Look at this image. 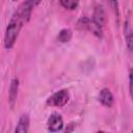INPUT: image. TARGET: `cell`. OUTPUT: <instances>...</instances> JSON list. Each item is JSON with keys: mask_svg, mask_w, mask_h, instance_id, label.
<instances>
[{"mask_svg": "<svg viewBox=\"0 0 133 133\" xmlns=\"http://www.w3.org/2000/svg\"><path fill=\"white\" fill-rule=\"evenodd\" d=\"M32 11L33 7L25 1H23L14 11L12 16L10 17L7 23L3 38V45L6 50H10L14 48L22 28L30 20Z\"/></svg>", "mask_w": 133, "mask_h": 133, "instance_id": "cell-1", "label": "cell"}, {"mask_svg": "<svg viewBox=\"0 0 133 133\" xmlns=\"http://www.w3.org/2000/svg\"><path fill=\"white\" fill-rule=\"evenodd\" d=\"M77 28L81 29V30H86L91 32L95 36H97L98 38H102L104 35V31L103 28L100 27L99 25H97L90 18L88 17H81L78 21H77Z\"/></svg>", "mask_w": 133, "mask_h": 133, "instance_id": "cell-2", "label": "cell"}, {"mask_svg": "<svg viewBox=\"0 0 133 133\" xmlns=\"http://www.w3.org/2000/svg\"><path fill=\"white\" fill-rule=\"evenodd\" d=\"M70 100V94L68 89H59L57 91H55L54 94H52L46 101L47 105L51 106V107H57V108H62L63 106H65L69 103Z\"/></svg>", "mask_w": 133, "mask_h": 133, "instance_id": "cell-3", "label": "cell"}, {"mask_svg": "<svg viewBox=\"0 0 133 133\" xmlns=\"http://www.w3.org/2000/svg\"><path fill=\"white\" fill-rule=\"evenodd\" d=\"M63 118L60 113L53 112L47 119V128L50 132H58L63 129Z\"/></svg>", "mask_w": 133, "mask_h": 133, "instance_id": "cell-4", "label": "cell"}, {"mask_svg": "<svg viewBox=\"0 0 133 133\" xmlns=\"http://www.w3.org/2000/svg\"><path fill=\"white\" fill-rule=\"evenodd\" d=\"M19 88H20V80H19V78L15 77L11 79L10 84H9V88H8V105L11 109H14V107L17 103V99H18V95H19Z\"/></svg>", "mask_w": 133, "mask_h": 133, "instance_id": "cell-5", "label": "cell"}, {"mask_svg": "<svg viewBox=\"0 0 133 133\" xmlns=\"http://www.w3.org/2000/svg\"><path fill=\"white\" fill-rule=\"evenodd\" d=\"M98 101L105 107H112L113 106V103H114V98H113V95L111 92V90L107 87H104L102 88L100 91H99V95H98Z\"/></svg>", "mask_w": 133, "mask_h": 133, "instance_id": "cell-6", "label": "cell"}, {"mask_svg": "<svg viewBox=\"0 0 133 133\" xmlns=\"http://www.w3.org/2000/svg\"><path fill=\"white\" fill-rule=\"evenodd\" d=\"M91 20L97 24L99 25L100 27H104L105 23H106V20H107V17H106V12H105V9L103 7V5H96L95 6V9H94V12H92V16H91Z\"/></svg>", "mask_w": 133, "mask_h": 133, "instance_id": "cell-7", "label": "cell"}, {"mask_svg": "<svg viewBox=\"0 0 133 133\" xmlns=\"http://www.w3.org/2000/svg\"><path fill=\"white\" fill-rule=\"evenodd\" d=\"M30 127V117L28 113H23L17 123L15 132L16 133H27Z\"/></svg>", "mask_w": 133, "mask_h": 133, "instance_id": "cell-8", "label": "cell"}, {"mask_svg": "<svg viewBox=\"0 0 133 133\" xmlns=\"http://www.w3.org/2000/svg\"><path fill=\"white\" fill-rule=\"evenodd\" d=\"M132 26L129 20H126L124 23V36H125V42L126 46L129 50V52H132L133 49V37H132Z\"/></svg>", "mask_w": 133, "mask_h": 133, "instance_id": "cell-9", "label": "cell"}, {"mask_svg": "<svg viewBox=\"0 0 133 133\" xmlns=\"http://www.w3.org/2000/svg\"><path fill=\"white\" fill-rule=\"evenodd\" d=\"M73 31L70 28H63L61 29L57 34V41L61 44H66L72 39Z\"/></svg>", "mask_w": 133, "mask_h": 133, "instance_id": "cell-10", "label": "cell"}, {"mask_svg": "<svg viewBox=\"0 0 133 133\" xmlns=\"http://www.w3.org/2000/svg\"><path fill=\"white\" fill-rule=\"evenodd\" d=\"M80 0H59L61 7L66 10H75L79 5Z\"/></svg>", "mask_w": 133, "mask_h": 133, "instance_id": "cell-11", "label": "cell"}, {"mask_svg": "<svg viewBox=\"0 0 133 133\" xmlns=\"http://www.w3.org/2000/svg\"><path fill=\"white\" fill-rule=\"evenodd\" d=\"M132 77H133V74H132V70L130 69L129 70V74H128V84H129V95H130V97L132 98V84H133V82H132Z\"/></svg>", "mask_w": 133, "mask_h": 133, "instance_id": "cell-12", "label": "cell"}, {"mask_svg": "<svg viewBox=\"0 0 133 133\" xmlns=\"http://www.w3.org/2000/svg\"><path fill=\"white\" fill-rule=\"evenodd\" d=\"M106 1H108L109 4L112 6V8H113L116 12H118V4H117V0H106Z\"/></svg>", "mask_w": 133, "mask_h": 133, "instance_id": "cell-13", "label": "cell"}, {"mask_svg": "<svg viewBox=\"0 0 133 133\" xmlns=\"http://www.w3.org/2000/svg\"><path fill=\"white\" fill-rule=\"evenodd\" d=\"M26 3H28L29 5H31L33 8L36 6V5H38L41 2H42V0H24Z\"/></svg>", "mask_w": 133, "mask_h": 133, "instance_id": "cell-14", "label": "cell"}, {"mask_svg": "<svg viewBox=\"0 0 133 133\" xmlns=\"http://www.w3.org/2000/svg\"><path fill=\"white\" fill-rule=\"evenodd\" d=\"M75 125H76L75 123H70V124L68 125L70 128H65L64 131H65V132H72V131H74V130H75V127H76Z\"/></svg>", "mask_w": 133, "mask_h": 133, "instance_id": "cell-15", "label": "cell"}, {"mask_svg": "<svg viewBox=\"0 0 133 133\" xmlns=\"http://www.w3.org/2000/svg\"><path fill=\"white\" fill-rule=\"evenodd\" d=\"M12 1H14V2H16V1H18V0H12Z\"/></svg>", "mask_w": 133, "mask_h": 133, "instance_id": "cell-16", "label": "cell"}]
</instances>
